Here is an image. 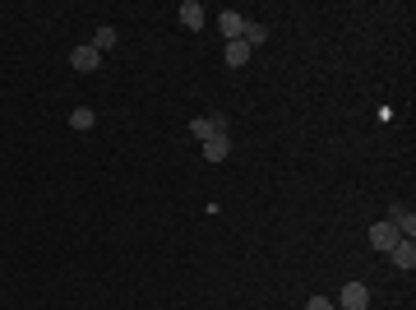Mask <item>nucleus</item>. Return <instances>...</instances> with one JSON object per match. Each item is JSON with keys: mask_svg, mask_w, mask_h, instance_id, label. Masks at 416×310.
I'll list each match as a JSON object with an SVG mask.
<instances>
[{"mask_svg": "<svg viewBox=\"0 0 416 310\" xmlns=\"http://www.w3.org/2000/svg\"><path fill=\"white\" fill-rule=\"evenodd\" d=\"M222 116H199V121H190V130H195V139H213V135H222Z\"/></svg>", "mask_w": 416, "mask_h": 310, "instance_id": "nucleus-5", "label": "nucleus"}, {"mask_svg": "<svg viewBox=\"0 0 416 310\" xmlns=\"http://www.w3.org/2000/svg\"><path fill=\"white\" fill-rule=\"evenodd\" d=\"M70 125H75V130H92L97 116H92V107H75V111H70Z\"/></svg>", "mask_w": 416, "mask_h": 310, "instance_id": "nucleus-13", "label": "nucleus"}, {"mask_svg": "<svg viewBox=\"0 0 416 310\" xmlns=\"http://www.w3.org/2000/svg\"><path fill=\"white\" fill-rule=\"evenodd\" d=\"M384 222H393V227H398V236H402V241H412V232H416V217H412V209H402V204H393Z\"/></svg>", "mask_w": 416, "mask_h": 310, "instance_id": "nucleus-2", "label": "nucleus"}, {"mask_svg": "<svg viewBox=\"0 0 416 310\" xmlns=\"http://www.w3.org/2000/svg\"><path fill=\"white\" fill-rule=\"evenodd\" d=\"M227 153H231V139H227V135L204 139V157H208V162H227Z\"/></svg>", "mask_w": 416, "mask_h": 310, "instance_id": "nucleus-6", "label": "nucleus"}, {"mask_svg": "<svg viewBox=\"0 0 416 310\" xmlns=\"http://www.w3.org/2000/svg\"><path fill=\"white\" fill-rule=\"evenodd\" d=\"M70 65H75L79 75H92V70L102 65V56H97L92 47H75V51H70Z\"/></svg>", "mask_w": 416, "mask_h": 310, "instance_id": "nucleus-4", "label": "nucleus"}, {"mask_svg": "<svg viewBox=\"0 0 416 310\" xmlns=\"http://www.w3.org/2000/svg\"><path fill=\"white\" fill-rule=\"evenodd\" d=\"M241 28H246V19L236 14V10H222V37H227V42H236V37H241Z\"/></svg>", "mask_w": 416, "mask_h": 310, "instance_id": "nucleus-11", "label": "nucleus"}, {"mask_svg": "<svg viewBox=\"0 0 416 310\" xmlns=\"http://www.w3.org/2000/svg\"><path fill=\"white\" fill-rule=\"evenodd\" d=\"M116 42H121V37H116V28H97V32H92V42H88V47L97 51V56H102V51H116Z\"/></svg>", "mask_w": 416, "mask_h": 310, "instance_id": "nucleus-12", "label": "nucleus"}, {"mask_svg": "<svg viewBox=\"0 0 416 310\" xmlns=\"http://www.w3.org/2000/svg\"><path fill=\"white\" fill-rule=\"evenodd\" d=\"M388 255H393V264H398V269H407V273L416 269V246H412V241H398Z\"/></svg>", "mask_w": 416, "mask_h": 310, "instance_id": "nucleus-8", "label": "nucleus"}, {"mask_svg": "<svg viewBox=\"0 0 416 310\" xmlns=\"http://www.w3.org/2000/svg\"><path fill=\"white\" fill-rule=\"evenodd\" d=\"M306 310H333V301H328V296H310Z\"/></svg>", "mask_w": 416, "mask_h": 310, "instance_id": "nucleus-14", "label": "nucleus"}, {"mask_svg": "<svg viewBox=\"0 0 416 310\" xmlns=\"http://www.w3.org/2000/svg\"><path fill=\"white\" fill-rule=\"evenodd\" d=\"M241 42H246L250 51H259L264 42H268V28H264V23H250V19H246V28H241Z\"/></svg>", "mask_w": 416, "mask_h": 310, "instance_id": "nucleus-7", "label": "nucleus"}, {"mask_svg": "<svg viewBox=\"0 0 416 310\" xmlns=\"http://www.w3.org/2000/svg\"><path fill=\"white\" fill-rule=\"evenodd\" d=\"M370 306V287L366 282H347L342 287V310H366Z\"/></svg>", "mask_w": 416, "mask_h": 310, "instance_id": "nucleus-3", "label": "nucleus"}, {"mask_svg": "<svg viewBox=\"0 0 416 310\" xmlns=\"http://www.w3.org/2000/svg\"><path fill=\"white\" fill-rule=\"evenodd\" d=\"M222 56H227V65H231V70H241V65L250 61V47L241 42V37H236V42H227V47H222Z\"/></svg>", "mask_w": 416, "mask_h": 310, "instance_id": "nucleus-9", "label": "nucleus"}, {"mask_svg": "<svg viewBox=\"0 0 416 310\" xmlns=\"http://www.w3.org/2000/svg\"><path fill=\"white\" fill-rule=\"evenodd\" d=\"M398 241H402V236H398V227H393V222H375V227H370V246L379 250V255H388Z\"/></svg>", "mask_w": 416, "mask_h": 310, "instance_id": "nucleus-1", "label": "nucleus"}, {"mask_svg": "<svg viewBox=\"0 0 416 310\" xmlns=\"http://www.w3.org/2000/svg\"><path fill=\"white\" fill-rule=\"evenodd\" d=\"M181 23L185 28H204V5L199 0H185L181 5Z\"/></svg>", "mask_w": 416, "mask_h": 310, "instance_id": "nucleus-10", "label": "nucleus"}]
</instances>
